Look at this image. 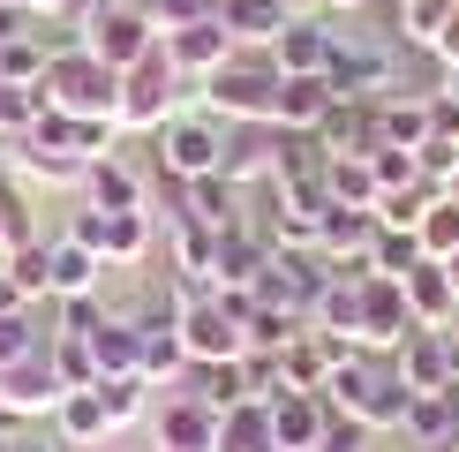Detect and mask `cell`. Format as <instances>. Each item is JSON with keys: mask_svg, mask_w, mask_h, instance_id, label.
<instances>
[{"mask_svg": "<svg viewBox=\"0 0 459 452\" xmlns=\"http://www.w3.org/2000/svg\"><path fill=\"white\" fill-rule=\"evenodd\" d=\"M332 113V83L324 75H286L279 83V121L272 128H316Z\"/></svg>", "mask_w": 459, "mask_h": 452, "instance_id": "obj_32", "label": "cell"}, {"mask_svg": "<svg viewBox=\"0 0 459 452\" xmlns=\"http://www.w3.org/2000/svg\"><path fill=\"white\" fill-rule=\"evenodd\" d=\"M385 143L392 151H422L429 143V99H385Z\"/></svg>", "mask_w": 459, "mask_h": 452, "instance_id": "obj_41", "label": "cell"}, {"mask_svg": "<svg viewBox=\"0 0 459 452\" xmlns=\"http://www.w3.org/2000/svg\"><path fill=\"white\" fill-rule=\"evenodd\" d=\"M324 196H332L339 212H377L385 188H377V166L369 159H332V166H324Z\"/></svg>", "mask_w": 459, "mask_h": 452, "instance_id": "obj_30", "label": "cell"}, {"mask_svg": "<svg viewBox=\"0 0 459 452\" xmlns=\"http://www.w3.org/2000/svg\"><path fill=\"white\" fill-rule=\"evenodd\" d=\"M53 339V301H30V309H8L0 317V369L23 362V354H38Z\"/></svg>", "mask_w": 459, "mask_h": 452, "instance_id": "obj_31", "label": "cell"}, {"mask_svg": "<svg viewBox=\"0 0 459 452\" xmlns=\"http://www.w3.org/2000/svg\"><path fill=\"white\" fill-rule=\"evenodd\" d=\"M61 400H68V392H61V377H53L46 347L0 369V414H8V422H53V407H61Z\"/></svg>", "mask_w": 459, "mask_h": 452, "instance_id": "obj_11", "label": "cell"}, {"mask_svg": "<svg viewBox=\"0 0 459 452\" xmlns=\"http://www.w3.org/2000/svg\"><path fill=\"white\" fill-rule=\"evenodd\" d=\"M452 196H459V181H452Z\"/></svg>", "mask_w": 459, "mask_h": 452, "instance_id": "obj_57", "label": "cell"}, {"mask_svg": "<svg viewBox=\"0 0 459 452\" xmlns=\"http://www.w3.org/2000/svg\"><path fill=\"white\" fill-rule=\"evenodd\" d=\"M15 8H23L30 23H61V15L75 23V15H83V0H15Z\"/></svg>", "mask_w": 459, "mask_h": 452, "instance_id": "obj_49", "label": "cell"}, {"mask_svg": "<svg viewBox=\"0 0 459 452\" xmlns=\"http://www.w3.org/2000/svg\"><path fill=\"white\" fill-rule=\"evenodd\" d=\"M159 46H166V61H174L181 83H204L212 68L234 61V38H226L219 15H204V23H181V30H159Z\"/></svg>", "mask_w": 459, "mask_h": 452, "instance_id": "obj_15", "label": "cell"}, {"mask_svg": "<svg viewBox=\"0 0 459 452\" xmlns=\"http://www.w3.org/2000/svg\"><path fill=\"white\" fill-rule=\"evenodd\" d=\"M151 143H159V181H204V174H219L226 121H212V113H174Z\"/></svg>", "mask_w": 459, "mask_h": 452, "instance_id": "obj_7", "label": "cell"}, {"mask_svg": "<svg viewBox=\"0 0 459 452\" xmlns=\"http://www.w3.org/2000/svg\"><path fill=\"white\" fill-rule=\"evenodd\" d=\"M332 46H339V30L324 23L316 8H301L294 23L272 38V61H279V75H324L332 68Z\"/></svg>", "mask_w": 459, "mask_h": 452, "instance_id": "obj_18", "label": "cell"}, {"mask_svg": "<svg viewBox=\"0 0 459 452\" xmlns=\"http://www.w3.org/2000/svg\"><path fill=\"white\" fill-rule=\"evenodd\" d=\"M99 400H106V422H113V438H121V430L151 422V407H159V392H151L143 377H99Z\"/></svg>", "mask_w": 459, "mask_h": 452, "instance_id": "obj_34", "label": "cell"}, {"mask_svg": "<svg viewBox=\"0 0 459 452\" xmlns=\"http://www.w3.org/2000/svg\"><path fill=\"white\" fill-rule=\"evenodd\" d=\"M8 430H15V422H8V414H0V445H8Z\"/></svg>", "mask_w": 459, "mask_h": 452, "instance_id": "obj_54", "label": "cell"}, {"mask_svg": "<svg viewBox=\"0 0 459 452\" xmlns=\"http://www.w3.org/2000/svg\"><path fill=\"white\" fill-rule=\"evenodd\" d=\"M53 438H61L68 452L113 445V422H106V400H99V385H91V392H68V400L53 407Z\"/></svg>", "mask_w": 459, "mask_h": 452, "instance_id": "obj_25", "label": "cell"}, {"mask_svg": "<svg viewBox=\"0 0 459 452\" xmlns=\"http://www.w3.org/2000/svg\"><path fill=\"white\" fill-rule=\"evenodd\" d=\"M212 15L226 23V38H234V46H272V38L301 15V0H219Z\"/></svg>", "mask_w": 459, "mask_h": 452, "instance_id": "obj_22", "label": "cell"}, {"mask_svg": "<svg viewBox=\"0 0 459 452\" xmlns=\"http://www.w3.org/2000/svg\"><path fill=\"white\" fill-rule=\"evenodd\" d=\"M437 196H445V188H429V181H407V188H385V196H377V219H385V226H422V212H429Z\"/></svg>", "mask_w": 459, "mask_h": 452, "instance_id": "obj_44", "label": "cell"}, {"mask_svg": "<svg viewBox=\"0 0 459 452\" xmlns=\"http://www.w3.org/2000/svg\"><path fill=\"white\" fill-rule=\"evenodd\" d=\"M369 166H377V188H407V181H422V174H414V151H369Z\"/></svg>", "mask_w": 459, "mask_h": 452, "instance_id": "obj_47", "label": "cell"}, {"mask_svg": "<svg viewBox=\"0 0 459 452\" xmlns=\"http://www.w3.org/2000/svg\"><path fill=\"white\" fill-rule=\"evenodd\" d=\"M452 91V61L437 46H399V83L392 99H445Z\"/></svg>", "mask_w": 459, "mask_h": 452, "instance_id": "obj_28", "label": "cell"}, {"mask_svg": "<svg viewBox=\"0 0 459 452\" xmlns=\"http://www.w3.org/2000/svg\"><path fill=\"white\" fill-rule=\"evenodd\" d=\"M272 166H279V128L272 121H226V151H219L226 181L256 188V181H272Z\"/></svg>", "mask_w": 459, "mask_h": 452, "instance_id": "obj_17", "label": "cell"}, {"mask_svg": "<svg viewBox=\"0 0 459 452\" xmlns=\"http://www.w3.org/2000/svg\"><path fill=\"white\" fill-rule=\"evenodd\" d=\"M166 272H196V279H212V264H219V226H204V219H166Z\"/></svg>", "mask_w": 459, "mask_h": 452, "instance_id": "obj_29", "label": "cell"}, {"mask_svg": "<svg viewBox=\"0 0 459 452\" xmlns=\"http://www.w3.org/2000/svg\"><path fill=\"white\" fill-rule=\"evenodd\" d=\"M188 392H196L204 407H241V400H256V385H248V362H204V369H188Z\"/></svg>", "mask_w": 459, "mask_h": 452, "instance_id": "obj_33", "label": "cell"}, {"mask_svg": "<svg viewBox=\"0 0 459 452\" xmlns=\"http://www.w3.org/2000/svg\"><path fill=\"white\" fill-rule=\"evenodd\" d=\"M8 264H15V279H23V294H30V301H46V241H30V249H15Z\"/></svg>", "mask_w": 459, "mask_h": 452, "instance_id": "obj_48", "label": "cell"}, {"mask_svg": "<svg viewBox=\"0 0 459 452\" xmlns=\"http://www.w3.org/2000/svg\"><path fill=\"white\" fill-rule=\"evenodd\" d=\"M392 369H399V385H407V392H452V369H459V354H452V332H437V325H414V332L392 347Z\"/></svg>", "mask_w": 459, "mask_h": 452, "instance_id": "obj_14", "label": "cell"}, {"mask_svg": "<svg viewBox=\"0 0 459 452\" xmlns=\"http://www.w3.org/2000/svg\"><path fill=\"white\" fill-rule=\"evenodd\" d=\"M414 264H422V234H414V226H385V234H377V249H369V272L407 279Z\"/></svg>", "mask_w": 459, "mask_h": 452, "instance_id": "obj_42", "label": "cell"}, {"mask_svg": "<svg viewBox=\"0 0 459 452\" xmlns=\"http://www.w3.org/2000/svg\"><path fill=\"white\" fill-rule=\"evenodd\" d=\"M437 53H445V61L459 68V15H452V23H445V30H437Z\"/></svg>", "mask_w": 459, "mask_h": 452, "instance_id": "obj_51", "label": "cell"}, {"mask_svg": "<svg viewBox=\"0 0 459 452\" xmlns=\"http://www.w3.org/2000/svg\"><path fill=\"white\" fill-rule=\"evenodd\" d=\"M174 188V212L166 219H204V226H219V234H234V226L248 219L241 212V188L226 181V174H204V181H166Z\"/></svg>", "mask_w": 459, "mask_h": 452, "instance_id": "obj_20", "label": "cell"}, {"mask_svg": "<svg viewBox=\"0 0 459 452\" xmlns=\"http://www.w3.org/2000/svg\"><path fill=\"white\" fill-rule=\"evenodd\" d=\"M324 400H332V414H354L361 430H377V438H392V430L407 422V400H414V392L399 385L392 354H369V347H354L347 362L332 369V385H324Z\"/></svg>", "mask_w": 459, "mask_h": 452, "instance_id": "obj_1", "label": "cell"}, {"mask_svg": "<svg viewBox=\"0 0 459 452\" xmlns=\"http://www.w3.org/2000/svg\"><path fill=\"white\" fill-rule=\"evenodd\" d=\"M309 317H294V309H272V301H248V317H241V332H248V347H264V354H279L286 339H294Z\"/></svg>", "mask_w": 459, "mask_h": 452, "instance_id": "obj_39", "label": "cell"}, {"mask_svg": "<svg viewBox=\"0 0 459 452\" xmlns=\"http://www.w3.org/2000/svg\"><path fill=\"white\" fill-rule=\"evenodd\" d=\"M414 234H422V256H459V196H437L429 212H422V226H414Z\"/></svg>", "mask_w": 459, "mask_h": 452, "instance_id": "obj_43", "label": "cell"}, {"mask_svg": "<svg viewBox=\"0 0 459 452\" xmlns=\"http://www.w3.org/2000/svg\"><path fill=\"white\" fill-rule=\"evenodd\" d=\"M46 362H53V377H61V392H91V385H99L91 339H75V332H53L46 339Z\"/></svg>", "mask_w": 459, "mask_h": 452, "instance_id": "obj_37", "label": "cell"}, {"mask_svg": "<svg viewBox=\"0 0 459 452\" xmlns=\"http://www.w3.org/2000/svg\"><path fill=\"white\" fill-rule=\"evenodd\" d=\"M30 241H46V234H38V219H30V196H15V188H0V256L30 249Z\"/></svg>", "mask_w": 459, "mask_h": 452, "instance_id": "obj_45", "label": "cell"}, {"mask_svg": "<svg viewBox=\"0 0 459 452\" xmlns=\"http://www.w3.org/2000/svg\"><path fill=\"white\" fill-rule=\"evenodd\" d=\"M151 241H159L151 212H106V264H143Z\"/></svg>", "mask_w": 459, "mask_h": 452, "instance_id": "obj_35", "label": "cell"}, {"mask_svg": "<svg viewBox=\"0 0 459 452\" xmlns=\"http://www.w3.org/2000/svg\"><path fill=\"white\" fill-rule=\"evenodd\" d=\"M83 204H91V212H151V181H143V166L128 159V151H106V159H91V174H83Z\"/></svg>", "mask_w": 459, "mask_h": 452, "instance_id": "obj_16", "label": "cell"}, {"mask_svg": "<svg viewBox=\"0 0 459 452\" xmlns=\"http://www.w3.org/2000/svg\"><path fill=\"white\" fill-rule=\"evenodd\" d=\"M91 362H99V377H136V317H106L91 332Z\"/></svg>", "mask_w": 459, "mask_h": 452, "instance_id": "obj_36", "label": "cell"}, {"mask_svg": "<svg viewBox=\"0 0 459 452\" xmlns=\"http://www.w3.org/2000/svg\"><path fill=\"white\" fill-rule=\"evenodd\" d=\"M75 46H91L106 68H136L151 46H159V23H151L143 8H128V0H83V15H75Z\"/></svg>", "mask_w": 459, "mask_h": 452, "instance_id": "obj_4", "label": "cell"}, {"mask_svg": "<svg viewBox=\"0 0 459 452\" xmlns=\"http://www.w3.org/2000/svg\"><path fill=\"white\" fill-rule=\"evenodd\" d=\"M174 325H181L188 369H204V362H241V354H248L241 317H226V309H219V294H212V301H188V309H174Z\"/></svg>", "mask_w": 459, "mask_h": 452, "instance_id": "obj_10", "label": "cell"}, {"mask_svg": "<svg viewBox=\"0 0 459 452\" xmlns=\"http://www.w3.org/2000/svg\"><path fill=\"white\" fill-rule=\"evenodd\" d=\"M46 61H53V46L38 38V23L23 38H8L0 46V83H46Z\"/></svg>", "mask_w": 459, "mask_h": 452, "instance_id": "obj_38", "label": "cell"}, {"mask_svg": "<svg viewBox=\"0 0 459 452\" xmlns=\"http://www.w3.org/2000/svg\"><path fill=\"white\" fill-rule=\"evenodd\" d=\"M369 445H377V430H361L354 414H332L324 438H316V452H369Z\"/></svg>", "mask_w": 459, "mask_h": 452, "instance_id": "obj_46", "label": "cell"}, {"mask_svg": "<svg viewBox=\"0 0 459 452\" xmlns=\"http://www.w3.org/2000/svg\"><path fill=\"white\" fill-rule=\"evenodd\" d=\"M301 8H316V0H301Z\"/></svg>", "mask_w": 459, "mask_h": 452, "instance_id": "obj_56", "label": "cell"}, {"mask_svg": "<svg viewBox=\"0 0 459 452\" xmlns=\"http://www.w3.org/2000/svg\"><path fill=\"white\" fill-rule=\"evenodd\" d=\"M407 332H414L407 287H399V279H385V272H361V317H354V347H369V354H392Z\"/></svg>", "mask_w": 459, "mask_h": 452, "instance_id": "obj_9", "label": "cell"}, {"mask_svg": "<svg viewBox=\"0 0 459 452\" xmlns=\"http://www.w3.org/2000/svg\"><path fill=\"white\" fill-rule=\"evenodd\" d=\"M8 159H15L23 181H46V188H83V174H91L83 159H68V151L38 143V136H8Z\"/></svg>", "mask_w": 459, "mask_h": 452, "instance_id": "obj_26", "label": "cell"}, {"mask_svg": "<svg viewBox=\"0 0 459 452\" xmlns=\"http://www.w3.org/2000/svg\"><path fill=\"white\" fill-rule=\"evenodd\" d=\"M136 377L151 392H174L188 377V347H181V325H174V309H166V294L136 317Z\"/></svg>", "mask_w": 459, "mask_h": 452, "instance_id": "obj_8", "label": "cell"}, {"mask_svg": "<svg viewBox=\"0 0 459 452\" xmlns=\"http://www.w3.org/2000/svg\"><path fill=\"white\" fill-rule=\"evenodd\" d=\"M316 143L332 159H369L385 151V99H332V113L316 121Z\"/></svg>", "mask_w": 459, "mask_h": 452, "instance_id": "obj_12", "label": "cell"}, {"mask_svg": "<svg viewBox=\"0 0 459 452\" xmlns=\"http://www.w3.org/2000/svg\"><path fill=\"white\" fill-rule=\"evenodd\" d=\"M324 83H332V99H392L399 83V38H361V30H339L332 46V68H324Z\"/></svg>", "mask_w": 459, "mask_h": 452, "instance_id": "obj_6", "label": "cell"}, {"mask_svg": "<svg viewBox=\"0 0 459 452\" xmlns=\"http://www.w3.org/2000/svg\"><path fill=\"white\" fill-rule=\"evenodd\" d=\"M174 91H181L174 61H166V46H151L143 61L121 75V99H113V128H121V136H159V128L174 121Z\"/></svg>", "mask_w": 459, "mask_h": 452, "instance_id": "obj_5", "label": "cell"}, {"mask_svg": "<svg viewBox=\"0 0 459 452\" xmlns=\"http://www.w3.org/2000/svg\"><path fill=\"white\" fill-rule=\"evenodd\" d=\"M46 106H61V113H91V121H113V99H121V68H106L91 46H53V61H46Z\"/></svg>", "mask_w": 459, "mask_h": 452, "instance_id": "obj_3", "label": "cell"}, {"mask_svg": "<svg viewBox=\"0 0 459 452\" xmlns=\"http://www.w3.org/2000/svg\"><path fill=\"white\" fill-rule=\"evenodd\" d=\"M399 438H407L414 452L459 445V400H452V392H414V400H407V422H399Z\"/></svg>", "mask_w": 459, "mask_h": 452, "instance_id": "obj_23", "label": "cell"}, {"mask_svg": "<svg viewBox=\"0 0 459 452\" xmlns=\"http://www.w3.org/2000/svg\"><path fill=\"white\" fill-rule=\"evenodd\" d=\"M392 15H399V46H437V30L459 15V0H407Z\"/></svg>", "mask_w": 459, "mask_h": 452, "instance_id": "obj_40", "label": "cell"}, {"mask_svg": "<svg viewBox=\"0 0 459 452\" xmlns=\"http://www.w3.org/2000/svg\"><path fill=\"white\" fill-rule=\"evenodd\" d=\"M106 287V256H91L83 241L53 234L46 241V301H75V294H99Z\"/></svg>", "mask_w": 459, "mask_h": 452, "instance_id": "obj_21", "label": "cell"}, {"mask_svg": "<svg viewBox=\"0 0 459 452\" xmlns=\"http://www.w3.org/2000/svg\"><path fill=\"white\" fill-rule=\"evenodd\" d=\"M264 407H272V438H279V452H316L324 422H332V400H324V392H294V385H279Z\"/></svg>", "mask_w": 459, "mask_h": 452, "instance_id": "obj_19", "label": "cell"}, {"mask_svg": "<svg viewBox=\"0 0 459 452\" xmlns=\"http://www.w3.org/2000/svg\"><path fill=\"white\" fill-rule=\"evenodd\" d=\"M324 15H354V8H369V0H316Z\"/></svg>", "mask_w": 459, "mask_h": 452, "instance_id": "obj_52", "label": "cell"}, {"mask_svg": "<svg viewBox=\"0 0 459 452\" xmlns=\"http://www.w3.org/2000/svg\"><path fill=\"white\" fill-rule=\"evenodd\" d=\"M0 452H68V445H61V438H38L30 422H15V430H8V445H0Z\"/></svg>", "mask_w": 459, "mask_h": 452, "instance_id": "obj_50", "label": "cell"}, {"mask_svg": "<svg viewBox=\"0 0 459 452\" xmlns=\"http://www.w3.org/2000/svg\"><path fill=\"white\" fill-rule=\"evenodd\" d=\"M399 287H407V309H414V325H437V332H445L452 317H459V287H452V272H445L437 256H422L407 279H399Z\"/></svg>", "mask_w": 459, "mask_h": 452, "instance_id": "obj_24", "label": "cell"}, {"mask_svg": "<svg viewBox=\"0 0 459 452\" xmlns=\"http://www.w3.org/2000/svg\"><path fill=\"white\" fill-rule=\"evenodd\" d=\"M212 438H219V407H204L196 392H166L159 407H151V445L159 452H212Z\"/></svg>", "mask_w": 459, "mask_h": 452, "instance_id": "obj_13", "label": "cell"}, {"mask_svg": "<svg viewBox=\"0 0 459 452\" xmlns=\"http://www.w3.org/2000/svg\"><path fill=\"white\" fill-rule=\"evenodd\" d=\"M445 272H452V287H459V256H445Z\"/></svg>", "mask_w": 459, "mask_h": 452, "instance_id": "obj_53", "label": "cell"}, {"mask_svg": "<svg viewBox=\"0 0 459 452\" xmlns=\"http://www.w3.org/2000/svg\"><path fill=\"white\" fill-rule=\"evenodd\" d=\"M392 8H407V0H392Z\"/></svg>", "mask_w": 459, "mask_h": 452, "instance_id": "obj_55", "label": "cell"}, {"mask_svg": "<svg viewBox=\"0 0 459 452\" xmlns=\"http://www.w3.org/2000/svg\"><path fill=\"white\" fill-rule=\"evenodd\" d=\"M279 61H272V46H234V61L204 75V113L212 121H279Z\"/></svg>", "mask_w": 459, "mask_h": 452, "instance_id": "obj_2", "label": "cell"}, {"mask_svg": "<svg viewBox=\"0 0 459 452\" xmlns=\"http://www.w3.org/2000/svg\"><path fill=\"white\" fill-rule=\"evenodd\" d=\"M212 452H279V438H272V407H264V400L226 407V414H219V438H212Z\"/></svg>", "mask_w": 459, "mask_h": 452, "instance_id": "obj_27", "label": "cell"}]
</instances>
